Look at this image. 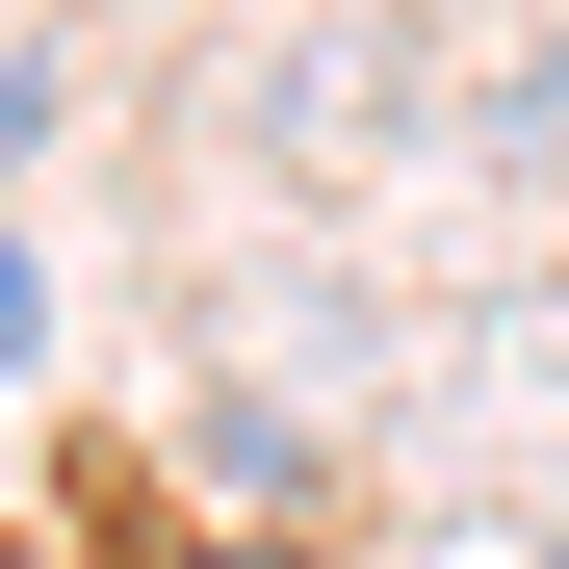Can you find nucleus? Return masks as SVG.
<instances>
[{"label": "nucleus", "instance_id": "f257e3e1", "mask_svg": "<svg viewBox=\"0 0 569 569\" xmlns=\"http://www.w3.org/2000/svg\"><path fill=\"white\" fill-rule=\"evenodd\" d=\"M27 337H52V284H27V259H0V389H27Z\"/></svg>", "mask_w": 569, "mask_h": 569}, {"label": "nucleus", "instance_id": "f03ea898", "mask_svg": "<svg viewBox=\"0 0 569 569\" xmlns=\"http://www.w3.org/2000/svg\"><path fill=\"white\" fill-rule=\"evenodd\" d=\"M27 130H52V78H27V52H0V156H27Z\"/></svg>", "mask_w": 569, "mask_h": 569}, {"label": "nucleus", "instance_id": "7ed1b4c3", "mask_svg": "<svg viewBox=\"0 0 569 569\" xmlns=\"http://www.w3.org/2000/svg\"><path fill=\"white\" fill-rule=\"evenodd\" d=\"M543 569H569V543H543Z\"/></svg>", "mask_w": 569, "mask_h": 569}]
</instances>
